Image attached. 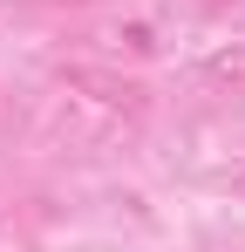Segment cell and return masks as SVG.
I'll return each mask as SVG.
<instances>
[{
  "instance_id": "cell-1",
  "label": "cell",
  "mask_w": 245,
  "mask_h": 252,
  "mask_svg": "<svg viewBox=\"0 0 245 252\" xmlns=\"http://www.w3.org/2000/svg\"><path fill=\"white\" fill-rule=\"evenodd\" d=\"M61 89H82L89 102L122 109V116H136V109H143V89H136V82H122V75H102V68H61Z\"/></svg>"
},
{
  "instance_id": "cell-4",
  "label": "cell",
  "mask_w": 245,
  "mask_h": 252,
  "mask_svg": "<svg viewBox=\"0 0 245 252\" xmlns=\"http://www.w3.org/2000/svg\"><path fill=\"white\" fill-rule=\"evenodd\" d=\"M225 191H232V198H245V164H239V170H225Z\"/></svg>"
},
{
  "instance_id": "cell-3",
  "label": "cell",
  "mask_w": 245,
  "mask_h": 252,
  "mask_svg": "<svg viewBox=\"0 0 245 252\" xmlns=\"http://www.w3.org/2000/svg\"><path fill=\"white\" fill-rule=\"evenodd\" d=\"M116 41L129 48V55H157V28H150V21H122Z\"/></svg>"
},
{
  "instance_id": "cell-2",
  "label": "cell",
  "mask_w": 245,
  "mask_h": 252,
  "mask_svg": "<svg viewBox=\"0 0 245 252\" xmlns=\"http://www.w3.org/2000/svg\"><path fill=\"white\" fill-rule=\"evenodd\" d=\"M204 82L211 89H245V41H225L204 55Z\"/></svg>"
}]
</instances>
